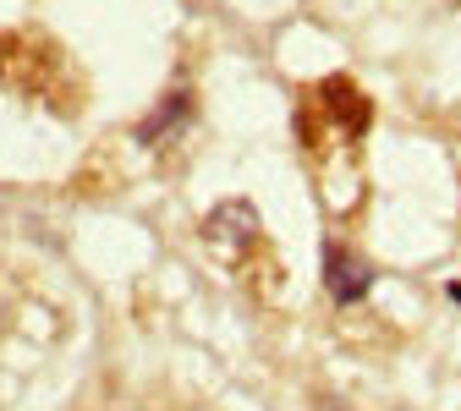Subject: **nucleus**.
<instances>
[{
  "label": "nucleus",
  "instance_id": "obj_1",
  "mask_svg": "<svg viewBox=\"0 0 461 411\" xmlns=\"http://www.w3.org/2000/svg\"><path fill=\"white\" fill-rule=\"evenodd\" d=\"M324 285H330L335 308H357L368 290H374V269H368L357 253H346L340 242H330V247H324Z\"/></svg>",
  "mask_w": 461,
  "mask_h": 411
},
{
  "label": "nucleus",
  "instance_id": "obj_2",
  "mask_svg": "<svg viewBox=\"0 0 461 411\" xmlns=\"http://www.w3.org/2000/svg\"><path fill=\"white\" fill-rule=\"evenodd\" d=\"M187 104H193V99H187V88H176V94L165 99V110H154L149 121L138 127V138H143V143H159V138H165V132H170V127H176L182 115H187Z\"/></svg>",
  "mask_w": 461,
  "mask_h": 411
},
{
  "label": "nucleus",
  "instance_id": "obj_3",
  "mask_svg": "<svg viewBox=\"0 0 461 411\" xmlns=\"http://www.w3.org/2000/svg\"><path fill=\"white\" fill-rule=\"evenodd\" d=\"M445 297H450V302H461V280H450V285H445Z\"/></svg>",
  "mask_w": 461,
  "mask_h": 411
}]
</instances>
